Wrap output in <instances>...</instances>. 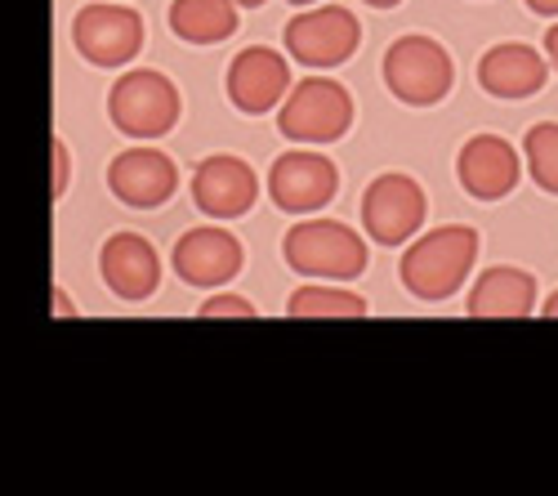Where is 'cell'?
Masks as SVG:
<instances>
[{
	"mask_svg": "<svg viewBox=\"0 0 558 496\" xmlns=\"http://www.w3.org/2000/svg\"><path fill=\"white\" fill-rule=\"evenodd\" d=\"M99 274L112 295L121 300H148L161 287V255L138 233H112L99 251Z\"/></svg>",
	"mask_w": 558,
	"mask_h": 496,
	"instance_id": "obj_15",
	"label": "cell"
},
{
	"mask_svg": "<svg viewBox=\"0 0 558 496\" xmlns=\"http://www.w3.org/2000/svg\"><path fill=\"white\" fill-rule=\"evenodd\" d=\"M72 45L81 50V59H89L95 68H125L144 50V19L130 5L95 0V5H85L72 19Z\"/></svg>",
	"mask_w": 558,
	"mask_h": 496,
	"instance_id": "obj_9",
	"label": "cell"
},
{
	"mask_svg": "<svg viewBox=\"0 0 558 496\" xmlns=\"http://www.w3.org/2000/svg\"><path fill=\"white\" fill-rule=\"evenodd\" d=\"M170 259L189 287H228L242 274V242L219 223H202V229H189L174 242Z\"/></svg>",
	"mask_w": 558,
	"mask_h": 496,
	"instance_id": "obj_13",
	"label": "cell"
},
{
	"mask_svg": "<svg viewBox=\"0 0 558 496\" xmlns=\"http://www.w3.org/2000/svg\"><path fill=\"white\" fill-rule=\"evenodd\" d=\"M291 5H317V0H291Z\"/></svg>",
	"mask_w": 558,
	"mask_h": 496,
	"instance_id": "obj_28",
	"label": "cell"
},
{
	"mask_svg": "<svg viewBox=\"0 0 558 496\" xmlns=\"http://www.w3.org/2000/svg\"><path fill=\"white\" fill-rule=\"evenodd\" d=\"M545 76H549L545 55L523 40L492 45V50L478 59V85L492 99H532L545 89Z\"/></svg>",
	"mask_w": 558,
	"mask_h": 496,
	"instance_id": "obj_16",
	"label": "cell"
},
{
	"mask_svg": "<svg viewBox=\"0 0 558 496\" xmlns=\"http://www.w3.org/2000/svg\"><path fill=\"white\" fill-rule=\"evenodd\" d=\"M353 125V95L331 76H304L277 108V130L291 144H336Z\"/></svg>",
	"mask_w": 558,
	"mask_h": 496,
	"instance_id": "obj_4",
	"label": "cell"
},
{
	"mask_svg": "<svg viewBox=\"0 0 558 496\" xmlns=\"http://www.w3.org/2000/svg\"><path fill=\"white\" fill-rule=\"evenodd\" d=\"M429 215L425 189L415 184L411 174H380L371 179L366 193H362V223H366V238L380 242V246H402L421 233V223Z\"/></svg>",
	"mask_w": 558,
	"mask_h": 496,
	"instance_id": "obj_7",
	"label": "cell"
},
{
	"mask_svg": "<svg viewBox=\"0 0 558 496\" xmlns=\"http://www.w3.org/2000/svg\"><path fill=\"white\" fill-rule=\"evenodd\" d=\"M545 59H549V68L558 72V23L545 32Z\"/></svg>",
	"mask_w": 558,
	"mask_h": 496,
	"instance_id": "obj_23",
	"label": "cell"
},
{
	"mask_svg": "<svg viewBox=\"0 0 558 496\" xmlns=\"http://www.w3.org/2000/svg\"><path fill=\"white\" fill-rule=\"evenodd\" d=\"M282 255L295 274L304 278H327V282H353L366 274V242L357 229L340 219H304L287 233Z\"/></svg>",
	"mask_w": 558,
	"mask_h": 496,
	"instance_id": "obj_2",
	"label": "cell"
},
{
	"mask_svg": "<svg viewBox=\"0 0 558 496\" xmlns=\"http://www.w3.org/2000/svg\"><path fill=\"white\" fill-rule=\"evenodd\" d=\"M232 5H251L255 10V5H264V0H232Z\"/></svg>",
	"mask_w": 558,
	"mask_h": 496,
	"instance_id": "obj_27",
	"label": "cell"
},
{
	"mask_svg": "<svg viewBox=\"0 0 558 496\" xmlns=\"http://www.w3.org/2000/svg\"><path fill=\"white\" fill-rule=\"evenodd\" d=\"M336 193H340V170L327 153L295 148V153H282L268 170V197L287 215H313L322 206H331Z\"/></svg>",
	"mask_w": 558,
	"mask_h": 496,
	"instance_id": "obj_8",
	"label": "cell"
},
{
	"mask_svg": "<svg viewBox=\"0 0 558 496\" xmlns=\"http://www.w3.org/2000/svg\"><path fill=\"white\" fill-rule=\"evenodd\" d=\"M183 99L166 72L134 68L108 89V117L125 140H161L179 125Z\"/></svg>",
	"mask_w": 558,
	"mask_h": 496,
	"instance_id": "obj_3",
	"label": "cell"
},
{
	"mask_svg": "<svg viewBox=\"0 0 558 496\" xmlns=\"http://www.w3.org/2000/svg\"><path fill=\"white\" fill-rule=\"evenodd\" d=\"M108 189L130 210H157L179 189V166L161 148H125L108 166Z\"/></svg>",
	"mask_w": 558,
	"mask_h": 496,
	"instance_id": "obj_11",
	"label": "cell"
},
{
	"mask_svg": "<svg viewBox=\"0 0 558 496\" xmlns=\"http://www.w3.org/2000/svg\"><path fill=\"white\" fill-rule=\"evenodd\" d=\"M532 14H558V0H527Z\"/></svg>",
	"mask_w": 558,
	"mask_h": 496,
	"instance_id": "obj_24",
	"label": "cell"
},
{
	"mask_svg": "<svg viewBox=\"0 0 558 496\" xmlns=\"http://www.w3.org/2000/svg\"><path fill=\"white\" fill-rule=\"evenodd\" d=\"M223 85H228L232 108L246 112V117H264L272 108H282L287 95L295 89L291 63L277 50H268V45H251V50H242L238 59H232Z\"/></svg>",
	"mask_w": 558,
	"mask_h": 496,
	"instance_id": "obj_10",
	"label": "cell"
},
{
	"mask_svg": "<svg viewBox=\"0 0 558 496\" xmlns=\"http://www.w3.org/2000/svg\"><path fill=\"white\" fill-rule=\"evenodd\" d=\"M50 157H54V197H63V193H68V179H72L68 144H63V140H54V144H50Z\"/></svg>",
	"mask_w": 558,
	"mask_h": 496,
	"instance_id": "obj_22",
	"label": "cell"
},
{
	"mask_svg": "<svg viewBox=\"0 0 558 496\" xmlns=\"http://www.w3.org/2000/svg\"><path fill=\"white\" fill-rule=\"evenodd\" d=\"M523 157H527V170L541 184V193H554L558 197V121H545V125H532L527 140H523Z\"/></svg>",
	"mask_w": 558,
	"mask_h": 496,
	"instance_id": "obj_20",
	"label": "cell"
},
{
	"mask_svg": "<svg viewBox=\"0 0 558 496\" xmlns=\"http://www.w3.org/2000/svg\"><path fill=\"white\" fill-rule=\"evenodd\" d=\"M464 309H470L474 318H527L536 309V278L527 268H509V264L483 268Z\"/></svg>",
	"mask_w": 558,
	"mask_h": 496,
	"instance_id": "obj_17",
	"label": "cell"
},
{
	"mask_svg": "<svg viewBox=\"0 0 558 496\" xmlns=\"http://www.w3.org/2000/svg\"><path fill=\"white\" fill-rule=\"evenodd\" d=\"M545 318H558V291L545 300Z\"/></svg>",
	"mask_w": 558,
	"mask_h": 496,
	"instance_id": "obj_25",
	"label": "cell"
},
{
	"mask_svg": "<svg viewBox=\"0 0 558 496\" xmlns=\"http://www.w3.org/2000/svg\"><path fill=\"white\" fill-rule=\"evenodd\" d=\"M519 174H523V161L514 153V144L500 140V134H474L470 144L460 148L456 157V179L460 189L478 197V202H500L519 189Z\"/></svg>",
	"mask_w": 558,
	"mask_h": 496,
	"instance_id": "obj_14",
	"label": "cell"
},
{
	"mask_svg": "<svg viewBox=\"0 0 558 496\" xmlns=\"http://www.w3.org/2000/svg\"><path fill=\"white\" fill-rule=\"evenodd\" d=\"M255 313V304L251 300H242V295H210L206 304H202V318H251Z\"/></svg>",
	"mask_w": 558,
	"mask_h": 496,
	"instance_id": "obj_21",
	"label": "cell"
},
{
	"mask_svg": "<svg viewBox=\"0 0 558 496\" xmlns=\"http://www.w3.org/2000/svg\"><path fill=\"white\" fill-rule=\"evenodd\" d=\"M451 55L434 36H402L385 50V85L407 108H434L451 95Z\"/></svg>",
	"mask_w": 558,
	"mask_h": 496,
	"instance_id": "obj_5",
	"label": "cell"
},
{
	"mask_svg": "<svg viewBox=\"0 0 558 496\" xmlns=\"http://www.w3.org/2000/svg\"><path fill=\"white\" fill-rule=\"evenodd\" d=\"M287 313L291 318H362L366 300L344 287H295Z\"/></svg>",
	"mask_w": 558,
	"mask_h": 496,
	"instance_id": "obj_19",
	"label": "cell"
},
{
	"mask_svg": "<svg viewBox=\"0 0 558 496\" xmlns=\"http://www.w3.org/2000/svg\"><path fill=\"white\" fill-rule=\"evenodd\" d=\"M255 197H259V174L232 153H215L193 170V202L202 215H210L219 223L251 215Z\"/></svg>",
	"mask_w": 558,
	"mask_h": 496,
	"instance_id": "obj_12",
	"label": "cell"
},
{
	"mask_svg": "<svg viewBox=\"0 0 558 496\" xmlns=\"http://www.w3.org/2000/svg\"><path fill=\"white\" fill-rule=\"evenodd\" d=\"M474 259H478V233L470 223H442V229L415 238L402 251L398 278L415 300H447L470 282Z\"/></svg>",
	"mask_w": 558,
	"mask_h": 496,
	"instance_id": "obj_1",
	"label": "cell"
},
{
	"mask_svg": "<svg viewBox=\"0 0 558 496\" xmlns=\"http://www.w3.org/2000/svg\"><path fill=\"white\" fill-rule=\"evenodd\" d=\"M366 5H376V10H393V5H402V0H366Z\"/></svg>",
	"mask_w": 558,
	"mask_h": 496,
	"instance_id": "obj_26",
	"label": "cell"
},
{
	"mask_svg": "<svg viewBox=\"0 0 558 496\" xmlns=\"http://www.w3.org/2000/svg\"><path fill=\"white\" fill-rule=\"evenodd\" d=\"M170 32L189 45H219L238 32L232 0H170Z\"/></svg>",
	"mask_w": 558,
	"mask_h": 496,
	"instance_id": "obj_18",
	"label": "cell"
},
{
	"mask_svg": "<svg viewBox=\"0 0 558 496\" xmlns=\"http://www.w3.org/2000/svg\"><path fill=\"white\" fill-rule=\"evenodd\" d=\"M287 55L304 68H340L357 55L362 23L344 5H317L287 23Z\"/></svg>",
	"mask_w": 558,
	"mask_h": 496,
	"instance_id": "obj_6",
	"label": "cell"
}]
</instances>
